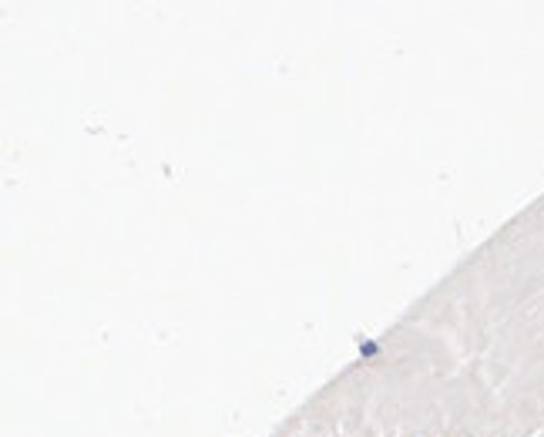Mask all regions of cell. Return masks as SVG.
Returning <instances> with one entry per match:
<instances>
[{"mask_svg": "<svg viewBox=\"0 0 544 437\" xmlns=\"http://www.w3.org/2000/svg\"><path fill=\"white\" fill-rule=\"evenodd\" d=\"M380 353H383V343H380V340H373V336H366V340L356 343V357H360L363 363H373Z\"/></svg>", "mask_w": 544, "mask_h": 437, "instance_id": "obj_1", "label": "cell"}]
</instances>
